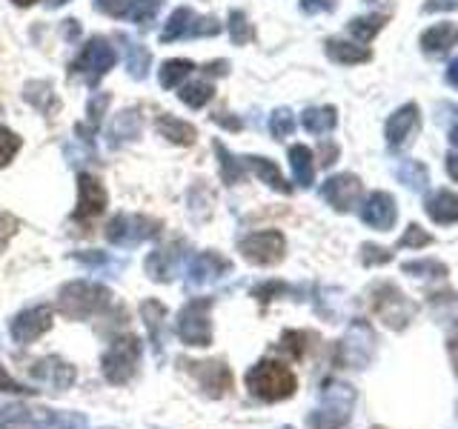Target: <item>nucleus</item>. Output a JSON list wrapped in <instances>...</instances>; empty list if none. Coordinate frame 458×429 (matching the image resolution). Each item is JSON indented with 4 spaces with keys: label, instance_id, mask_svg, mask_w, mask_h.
Here are the masks:
<instances>
[{
    "label": "nucleus",
    "instance_id": "f257e3e1",
    "mask_svg": "<svg viewBox=\"0 0 458 429\" xmlns=\"http://www.w3.org/2000/svg\"><path fill=\"white\" fill-rule=\"evenodd\" d=\"M247 386L255 398L267 400V404H276V400H286L293 398L298 390V378L295 372L286 366L284 361H272V358H264L258 361L250 372H247Z\"/></svg>",
    "mask_w": 458,
    "mask_h": 429
},
{
    "label": "nucleus",
    "instance_id": "f03ea898",
    "mask_svg": "<svg viewBox=\"0 0 458 429\" xmlns=\"http://www.w3.org/2000/svg\"><path fill=\"white\" fill-rule=\"evenodd\" d=\"M112 300V292L104 283L95 281H69L61 292H57V309L69 321H86L92 315L104 312Z\"/></svg>",
    "mask_w": 458,
    "mask_h": 429
},
{
    "label": "nucleus",
    "instance_id": "7ed1b4c3",
    "mask_svg": "<svg viewBox=\"0 0 458 429\" xmlns=\"http://www.w3.org/2000/svg\"><path fill=\"white\" fill-rule=\"evenodd\" d=\"M355 407V390L344 381H327L321 390V404L310 415L312 429H344Z\"/></svg>",
    "mask_w": 458,
    "mask_h": 429
},
{
    "label": "nucleus",
    "instance_id": "20e7f679",
    "mask_svg": "<svg viewBox=\"0 0 458 429\" xmlns=\"http://www.w3.org/2000/svg\"><path fill=\"white\" fill-rule=\"evenodd\" d=\"M369 298H372V312H376L390 329H395V332L407 329L410 321L415 318V304L398 290L395 283H386V281L376 283Z\"/></svg>",
    "mask_w": 458,
    "mask_h": 429
},
{
    "label": "nucleus",
    "instance_id": "39448f33",
    "mask_svg": "<svg viewBox=\"0 0 458 429\" xmlns=\"http://www.w3.org/2000/svg\"><path fill=\"white\" fill-rule=\"evenodd\" d=\"M106 240L112 247H121V249H132L143 240H152L161 235V221L155 218H147V214H129V212H121L114 214V218L106 223L104 229Z\"/></svg>",
    "mask_w": 458,
    "mask_h": 429
},
{
    "label": "nucleus",
    "instance_id": "423d86ee",
    "mask_svg": "<svg viewBox=\"0 0 458 429\" xmlns=\"http://www.w3.org/2000/svg\"><path fill=\"white\" fill-rule=\"evenodd\" d=\"M114 63H118V52H114V46L106 38L95 35L83 43V49L78 52L75 61H72V72H75V75H83L86 83L95 89L100 78L109 75Z\"/></svg>",
    "mask_w": 458,
    "mask_h": 429
},
{
    "label": "nucleus",
    "instance_id": "0eeeda50",
    "mask_svg": "<svg viewBox=\"0 0 458 429\" xmlns=\"http://www.w3.org/2000/svg\"><path fill=\"white\" fill-rule=\"evenodd\" d=\"M209 309H212V298H192L190 304L178 312L175 332L186 347H209L212 343Z\"/></svg>",
    "mask_w": 458,
    "mask_h": 429
},
{
    "label": "nucleus",
    "instance_id": "6e6552de",
    "mask_svg": "<svg viewBox=\"0 0 458 429\" xmlns=\"http://www.w3.org/2000/svg\"><path fill=\"white\" fill-rule=\"evenodd\" d=\"M224 23L212 14H195L190 6H178L169 14V21L164 23L161 43L183 40V38H215L221 35Z\"/></svg>",
    "mask_w": 458,
    "mask_h": 429
},
{
    "label": "nucleus",
    "instance_id": "1a4fd4ad",
    "mask_svg": "<svg viewBox=\"0 0 458 429\" xmlns=\"http://www.w3.org/2000/svg\"><path fill=\"white\" fill-rule=\"evenodd\" d=\"M376 332L367 321H352L347 335L338 343V364L350 366V369H364L372 364L376 358Z\"/></svg>",
    "mask_w": 458,
    "mask_h": 429
},
{
    "label": "nucleus",
    "instance_id": "9d476101",
    "mask_svg": "<svg viewBox=\"0 0 458 429\" xmlns=\"http://www.w3.org/2000/svg\"><path fill=\"white\" fill-rule=\"evenodd\" d=\"M138 358H140V341L138 335L126 332L121 338H114L109 343V349L104 352V375L112 383H126L135 375L138 369Z\"/></svg>",
    "mask_w": 458,
    "mask_h": 429
},
{
    "label": "nucleus",
    "instance_id": "9b49d317",
    "mask_svg": "<svg viewBox=\"0 0 458 429\" xmlns=\"http://www.w3.org/2000/svg\"><path fill=\"white\" fill-rule=\"evenodd\" d=\"M238 249L243 255V261H250L255 266H276L286 255V238L278 229H264V232H252L247 238H241Z\"/></svg>",
    "mask_w": 458,
    "mask_h": 429
},
{
    "label": "nucleus",
    "instance_id": "f8f14e48",
    "mask_svg": "<svg viewBox=\"0 0 458 429\" xmlns=\"http://www.w3.org/2000/svg\"><path fill=\"white\" fill-rule=\"evenodd\" d=\"M106 204H109V195H106L104 181L98 175H89V172H81L78 175V206L72 212V218L89 223L106 212Z\"/></svg>",
    "mask_w": 458,
    "mask_h": 429
},
{
    "label": "nucleus",
    "instance_id": "ddd939ff",
    "mask_svg": "<svg viewBox=\"0 0 458 429\" xmlns=\"http://www.w3.org/2000/svg\"><path fill=\"white\" fill-rule=\"evenodd\" d=\"M421 129V109L419 104H404L401 109H395L390 114V121H386L384 126V138H386V147H390L393 152L404 149L407 143L419 135Z\"/></svg>",
    "mask_w": 458,
    "mask_h": 429
},
{
    "label": "nucleus",
    "instance_id": "4468645a",
    "mask_svg": "<svg viewBox=\"0 0 458 429\" xmlns=\"http://www.w3.org/2000/svg\"><path fill=\"white\" fill-rule=\"evenodd\" d=\"M361 192H364L361 178L352 175V172H344V175H333V178H327L321 183V198L335 212H350L358 204Z\"/></svg>",
    "mask_w": 458,
    "mask_h": 429
},
{
    "label": "nucleus",
    "instance_id": "2eb2a0df",
    "mask_svg": "<svg viewBox=\"0 0 458 429\" xmlns=\"http://www.w3.org/2000/svg\"><path fill=\"white\" fill-rule=\"evenodd\" d=\"M52 329V309L49 307H29V309H23V312H18L12 318V324H9V332H12V338L18 341V343H35L40 335H47Z\"/></svg>",
    "mask_w": 458,
    "mask_h": 429
},
{
    "label": "nucleus",
    "instance_id": "dca6fc26",
    "mask_svg": "<svg viewBox=\"0 0 458 429\" xmlns=\"http://www.w3.org/2000/svg\"><path fill=\"white\" fill-rule=\"evenodd\" d=\"M52 412L26 404H0V429H49Z\"/></svg>",
    "mask_w": 458,
    "mask_h": 429
},
{
    "label": "nucleus",
    "instance_id": "f3484780",
    "mask_svg": "<svg viewBox=\"0 0 458 429\" xmlns=\"http://www.w3.org/2000/svg\"><path fill=\"white\" fill-rule=\"evenodd\" d=\"M361 221L369 229H378V232H390L398 221V206H395V198L386 195V192H372L364 206H361Z\"/></svg>",
    "mask_w": 458,
    "mask_h": 429
},
{
    "label": "nucleus",
    "instance_id": "a211bd4d",
    "mask_svg": "<svg viewBox=\"0 0 458 429\" xmlns=\"http://www.w3.org/2000/svg\"><path fill=\"white\" fill-rule=\"evenodd\" d=\"M190 366L209 398H221L233 390V372H229L224 361H204V364H190Z\"/></svg>",
    "mask_w": 458,
    "mask_h": 429
},
{
    "label": "nucleus",
    "instance_id": "6ab92c4d",
    "mask_svg": "<svg viewBox=\"0 0 458 429\" xmlns=\"http://www.w3.org/2000/svg\"><path fill=\"white\" fill-rule=\"evenodd\" d=\"M226 272H233V264H229L224 255H218V252H200L198 257H192V264H190V269H186V275H190V286H204L209 281L224 278Z\"/></svg>",
    "mask_w": 458,
    "mask_h": 429
},
{
    "label": "nucleus",
    "instance_id": "aec40b11",
    "mask_svg": "<svg viewBox=\"0 0 458 429\" xmlns=\"http://www.w3.org/2000/svg\"><path fill=\"white\" fill-rule=\"evenodd\" d=\"M243 166L252 169V175L258 181H264L269 189H276L281 195H293V186L286 183V178L281 175V169L276 166V161H269V157H261V155H247V157H241Z\"/></svg>",
    "mask_w": 458,
    "mask_h": 429
},
{
    "label": "nucleus",
    "instance_id": "412c9836",
    "mask_svg": "<svg viewBox=\"0 0 458 429\" xmlns=\"http://www.w3.org/2000/svg\"><path fill=\"white\" fill-rule=\"evenodd\" d=\"M453 46H458V26L455 23H436L421 35V49L429 57H444Z\"/></svg>",
    "mask_w": 458,
    "mask_h": 429
},
{
    "label": "nucleus",
    "instance_id": "4be33fe9",
    "mask_svg": "<svg viewBox=\"0 0 458 429\" xmlns=\"http://www.w3.org/2000/svg\"><path fill=\"white\" fill-rule=\"evenodd\" d=\"M155 129H157V135L169 143H175V147H192L198 140V129L190 121L175 118V114H161V118L155 121Z\"/></svg>",
    "mask_w": 458,
    "mask_h": 429
},
{
    "label": "nucleus",
    "instance_id": "5701e85b",
    "mask_svg": "<svg viewBox=\"0 0 458 429\" xmlns=\"http://www.w3.org/2000/svg\"><path fill=\"white\" fill-rule=\"evenodd\" d=\"M35 378L38 381H47L49 386H55V390H66V386L75 381V369H72L66 361H61V358H43V361L35 364Z\"/></svg>",
    "mask_w": 458,
    "mask_h": 429
},
{
    "label": "nucleus",
    "instance_id": "b1692460",
    "mask_svg": "<svg viewBox=\"0 0 458 429\" xmlns=\"http://www.w3.org/2000/svg\"><path fill=\"white\" fill-rule=\"evenodd\" d=\"M324 52L333 63H341V66H355V63H367L372 61V52L367 46H358V43H350V40H338V38H329L324 43Z\"/></svg>",
    "mask_w": 458,
    "mask_h": 429
},
{
    "label": "nucleus",
    "instance_id": "393cba45",
    "mask_svg": "<svg viewBox=\"0 0 458 429\" xmlns=\"http://www.w3.org/2000/svg\"><path fill=\"white\" fill-rule=\"evenodd\" d=\"M424 212H427L429 221H436L441 226L458 223V195L455 192H447V189L429 195L427 204H424Z\"/></svg>",
    "mask_w": 458,
    "mask_h": 429
},
{
    "label": "nucleus",
    "instance_id": "a878e982",
    "mask_svg": "<svg viewBox=\"0 0 458 429\" xmlns=\"http://www.w3.org/2000/svg\"><path fill=\"white\" fill-rule=\"evenodd\" d=\"M23 100L29 106H35L38 112L47 114V118H52V114L61 109V100H57V95L52 92V83L47 80H29L23 86Z\"/></svg>",
    "mask_w": 458,
    "mask_h": 429
},
{
    "label": "nucleus",
    "instance_id": "bb28decb",
    "mask_svg": "<svg viewBox=\"0 0 458 429\" xmlns=\"http://www.w3.org/2000/svg\"><path fill=\"white\" fill-rule=\"evenodd\" d=\"M178 264H181V252H178L175 243H172V247H164V249H157L147 257V272H149V278L166 283V281L175 278Z\"/></svg>",
    "mask_w": 458,
    "mask_h": 429
},
{
    "label": "nucleus",
    "instance_id": "cd10ccee",
    "mask_svg": "<svg viewBox=\"0 0 458 429\" xmlns=\"http://www.w3.org/2000/svg\"><path fill=\"white\" fill-rule=\"evenodd\" d=\"M290 169H293V178L301 189H310L315 183V157L312 149L304 147V143H295L290 147Z\"/></svg>",
    "mask_w": 458,
    "mask_h": 429
},
{
    "label": "nucleus",
    "instance_id": "c85d7f7f",
    "mask_svg": "<svg viewBox=\"0 0 458 429\" xmlns=\"http://www.w3.org/2000/svg\"><path fill=\"white\" fill-rule=\"evenodd\" d=\"M212 152H215V157H218V169H221V183L224 186H238L243 178H247V166H243V161L229 152L221 140L212 143Z\"/></svg>",
    "mask_w": 458,
    "mask_h": 429
},
{
    "label": "nucleus",
    "instance_id": "c756f323",
    "mask_svg": "<svg viewBox=\"0 0 458 429\" xmlns=\"http://www.w3.org/2000/svg\"><path fill=\"white\" fill-rule=\"evenodd\" d=\"M301 126L310 135H329L338 126V109L335 106H310L301 114Z\"/></svg>",
    "mask_w": 458,
    "mask_h": 429
},
{
    "label": "nucleus",
    "instance_id": "7c9ffc66",
    "mask_svg": "<svg viewBox=\"0 0 458 429\" xmlns=\"http://www.w3.org/2000/svg\"><path fill=\"white\" fill-rule=\"evenodd\" d=\"M161 6H164V0H126L121 6V18L135 23L138 29H149V23L157 18Z\"/></svg>",
    "mask_w": 458,
    "mask_h": 429
},
{
    "label": "nucleus",
    "instance_id": "2f4dec72",
    "mask_svg": "<svg viewBox=\"0 0 458 429\" xmlns=\"http://www.w3.org/2000/svg\"><path fill=\"white\" fill-rule=\"evenodd\" d=\"M192 72H195L192 61H186V57H169V61H164L161 69H157V83H161V89H178Z\"/></svg>",
    "mask_w": 458,
    "mask_h": 429
},
{
    "label": "nucleus",
    "instance_id": "473e14b6",
    "mask_svg": "<svg viewBox=\"0 0 458 429\" xmlns=\"http://www.w3.org/2000/svg\"><path fill=\"white\" fill-rule=\"evenodd\" d=\"M178 97L190 109H204L209 100L215 97V83L209 78H195L190 83H181L178 86Z\"/></svg>",
    "mask_w": 458,
    "mask_h": 429
},
{
    "label": "nucleus",
    "instance_id": "72a5a7b5",
    "mask_svg": "<svg viewBox=\"0 0 458 429\" xmlns=\"http://www.w3.org/2000/svg\"><path fill=\"white\" fill-rule=\"evenodd\" d=\"M123 43H126V72H129V78L143 80L149 75V69H152V52L138 40H126L123 38Z\"/></svg>",
    "mask_w": 458,
    "mask_h": 429
},
{
    "label": "nucleus",
    "instance_id": "f704fd0d",
    "mask_svg": "<svg viewBox=\"0 0 458 429\" xmlns=\"http://www.w3.org/2000/svg\"><path fill=\"white\" fill-rule=\"evenodd\" d=\"M140 129H143V121H140V114L138 109H126L121 112L118 118H114L112 123V147H121L123 140H138L140 138Z\"/></svg>",
    "mask_w": 458,
    "mask_h": 429
},
{
    "label": "nucleus",
    "instance_id": "c9c22d12",
    "mask_svg": "<svg viewBox=\"0 0 458 429\" xmlns=\"http://www.w3.org/2000/svg\"><path fill=\"white\" fill-rule=\"evenodd\" d=\"M109 95L106 92H98V95H92L89 97V104H86V114H89V126H75V132L78 135H83V140H92V135H98V129H100V123H104V114H106V106H109Z\"/></svg>",
    "mask_w": 458,
    "mask_h": 429
},
{
    "label": "nucleus",
    "instance_id": "e433bc0d",
    "mask_svg": "<svg viewBox=\"0 0 458 429\" xmlns=\"http://www.w3.org/2000/svg\"><path fill=\"white\" fill-rule=\"evenodd\" d=\"M398 181L412 192H424L429 183V172L421 161H404L398 166Z\"/></svg>",
    "mask_w": 458,
    "mask_h": 429
},
{
    "label": "nucleus",
    "instance_id": "4c0bfd02",
    "mask_svg": "<svg viewBox=\"0 0 458 429\" xmlns=\"http://www.w3.org/2000/svg\"><path fill=\"white\" fill-rule=\"evenodd\" d=\"M386 23V14H367V18H352L350 21V35L361 43H369Z\"/></svg>",
    "mask_w": 458,
    "mask_h": 429
},
{
    "label": "nucleus",
    "instance_id": "58836bf2",
    "mask_svg": "<svg viewBox=\"0 0 458 429\" xmlns=\"http://www.w3.org/2000/svg\"><path fill=\"white\" fill-rule=\"evenodd\" d=\"M226 29H229V38H233L235 46H247V43L255 38V29H252L250 18H247V14H243L241 9H233V12H229Z\"/></svg>",
    "mask_w": 458,
    "mask_h": 429
},
{
    "label": "nucleus",
    "instance_id": "ea45409f",
    "mask_svg": "<svg viewBox=\"0 0 458 429\" xmlns=\"http://www.w3.org/2000/svg\"><path fill=\"white\" fill-rule=\"evenodd\" d=\"M140 315H143V321H147V326H149L152 343H155V347H161V326L166 321V307L161 304V300H147V304L140 307Z\"/></svg>",
    "mask_w": 458,
    "mask_h": 429
},
{
    "label": "nucleus",
    "instance_id": "a19ab883",
    "mask_svg": "<svg viewBox=\"0 0 458 429\" xmlns=\"http://www.w3.org/2000/svg\"><path fill=\"white\" fill-rule=\"evenodd\" d=\"M295 132V114L286 109V106H278L276 112L269 114V135L276 140H284Z\"/></svg>",
    "mask_w": 458,
    "mask_h": 429
},
{
    "label": "nucleus",
    "instance_id": "79ce46f5",
    "mask_svg": "<svg viewBox=\"0 0 458 429\" xmlns=\"http://www.w3.org/2000/svg\"><path fill=\"white\" fill-rule=\"evenodd\" d=\"M401 269L407 275H419V278H447V266L441 261H433V257H427V261H407Z\"/></svg>",
    "mask_w": 458,
    "mask_h": 429
},
{
    "label": "nucleus",
    "instance_id": "37998d69",
    "mask_svg": "<svg viewBox=\"0 0 458 429\" xmlns=\"http://www.w3.org/2000/svg\"><path fill=\"white\" fill-rule=\"evenodd\" d=\"M21 135H14L9 126H0V169L14 161V155L21 152Z\"/></svg>",
    "mask_w": 458,
    "mask_h": 429
},
{
    "label": "nucleus",
    "instance_id": "c03bdc74",
    "mask_svg": "<svg viewBox=\"0 0 458 429\" xmlns=\"http://www.w3.org/2000/svg\"><path fill=\"white\" fill-rule=\"evenodd\" d=\"M307 341H312L310 332H298V329H286V332L281 335V349L290 352L295 361H301L307 352Z\"/></svg>",
    "mask_w": 458,
    "mask_h": 429
},
{
    "label": "nucleus",
    "instance_id": "a18cd8bd",
    "mask_svg": "<svg viewBox=\"0 0 458 429\" xmlns=\"http://www.w3.org/2000/svg\"><path fill=\"white\" fill-rule=\"evenodd\" d=\"M433 243V235L424 232V229L419 223H410L407 226V232L398 238V249H421V247H429Z\"/></svg>",
    "mask_w": 458,
    "mask_h": 429
},
{
    "label": "nucleus",
    "instance_id": "49530a36",
    "mask_svg": "<svg viewBox=\"0 0 458 429\" xmlns=\"http://www.w3.org/2000/svg\"><path fill=\"white\" fill-rule=\"evenodd\" d=\"M393 261V249L376 247V243H364L361 247V264L364 266H384Z\"/></svg>",
    "mask_w": 458,
    "mask_h": 429
},
{
    "label": "nucleus",
    "instance_id": "de8ad7c7",
    "mask_svg": "<svg viewBox=\"0 0 458 429\" xmlns=\"http://www.w3.org/2000/svg\"><path fill=\"white\" fill-rule=\"evenodd\" d=\"M18 226H21V221L14 218L12 212L0 209V252H4L9 247V240L18 235Z\"/></svg>",
    "mask_w": 458,
    "mask_h": 429
},
{
    "label": "nucleus",
    "instance_id": "09e8293b",
    "mask_svg": "<svg viewBox=\"0 0 458 429\" xmlns=\"http://www.w3.org/2000/svg\"><path fill=\"white\" fill-rule=\"evenodd\" d=\"M284 292H290V286L281 283V281H269V283H261V286H255L252 290V298H258L261 304H269L276 295H284Z\"/></svg>",
    "mask_w": 458,
    "mask_h": 429
},
{
    "label": "nucleus",
    "instance_id": "8fccbe9b",
    "mask_svg": "<svg viewBox=\"0 0 458 429\" xmlns=\"http://www.w3.org/2000/svg\"><path fill=\"white\" fill-rule=\"evenodd\" d=\"M0 392H14V395H35L38 390H29V386H23V383H18L14 381L9 372L0 366Z\"/></svg>",
    "mask_w": 458,
    "mask_h": 429
},
{
    "label": "nucleus",
    "instance_id": "3c124183",
    "mask_svg": "<svg viewBox=\"0 0 458 429\" xmlns=\"http://www.w3.org/2000/svg\"><path fill=\"white\" fill-rule=\"evenodd\" d=\"M209 118H212V123L215 126H221V129H229V132H241V129H243V121L241 118H235V114L233 112H215V114H209Z\"/></svg>",
    "mask_w": 458,
    "mask_h": 429
},
{
    "label": "nucleus",
    "instance_id": "603ef678",
    "mask_svg": "<svg viewBox=\"0 0 458 429\" xmlns=\"http://www.w3.org/2000/svg\"><path fill=\"white\" fill-rule=\"evenodd\" d=\"M333 9H335V0H301V12L304 14H321Z\"/></svg>",
    "mask_w": 458,
    "mask_h": 429
},
{
    "label": "nucleus",
    "instance_id": "864d4df0",
    "mask_svg": "<svg viewBox=\"0 0 458 429\" xmlns=\"http://www.w3.org/2000/svg\"><path fill=\"white\" fill-rule=\"evenodd\" d=\"M447 352H450V361H453V372L458 375V321L447 335Z\"/></svg>",
    "mask_w": 458,
    "mask_h": 429
},
{
    "label": "nucleus",
    "instance_id": "5fc2aeb1",
    "mask_svg": "<svg viewBox=\"0 0 458 429\" xmlns=\"http://www.w3.org/2000/svg\"><path fill=\"white\" fill-rule=\"evenodd\" d=\"M458 6V0H427L424 4V12L429 14V12H450V9H455Z\"/></svg>",
    "mask_w": 458,
    "mask_h": 429
},
{
    "label": "nucleus",
    "instance_id": "6e6d98bb",
    "mask_svg": "<svg viewBox=\"0 0 458 429\" xmlns=\"http://www.w3.org/2000/svg\"><path fill=\"white\" fill-rule=\"evenodd\" d=\"M204 72L209 78H224V75H229V61H212L204 66Z\"/></svg>",
    "mask_w": 458,
    "mask_h": 429
},
{
    "label": "nucleus",
    "instance_id": "4d7b16f0",
    "mask_svg": "<svg viewBox=\"0 0 458 429\" xmlns=\"http://www.w3.org/2000/svg\"><path fill=\"white\" fill-rule=\"evenodd\" d=\"M338 157V147L335 143H324L321 147V166H333Z\"/></svg>",
    "mask_w": 458,
    "mask_h": 429
},
{
    "label": "nucleus",
    "instance_id": "13d9d810",
    "mask_svg": "<svg viewBox=\"0 0 458 429\" xmlns=\"http://www.w3.org/2000/svg\"><path fill=\"white\" fill-rule=\"evenodd\" d=\"M447 172H450V178L458 183V152H450L447 155Z\"/></svg>",
    "mask_w": 458,
    "mask_h": 429
},
{
    "label": "nucleus",
    "instance_id": "bf43d9fd",
    "mask_svg": "<svg viewBox=\"0 0 458 429\" xmlns=\"http://www.w3.org/2000/svg\"><path fill=\"white\" fill-rule=\"evenodd\" d=\"M64 38L66 40H75L78 38V21H72V18L64 21Z\"/></svg>",
    "mask_w": 458,
    "mask_h": 429
},
{
    "label": "nucleus",
    "instance_id": "052dcab7",
    "mask_svg": "<svg viewBox=\"0 0 458 429\" xmlns=\"http://www.w3.org/2000/svg\"><path fill=\"white\" fill-rule=\"evenodd\" d=\"M447 83L450 86H458V61H453L450 69H447Z\"/></svg>",
    "mask_w": 458,
    "mask_h": 429
},
{
    "label": "nucleus",
    "instance_id": "680f3d73",
    "mask_svg": "<svg viewBox=\"0 0 458 429\" xmlns=\"http://www.w3.org/2000/svg\"><path fill=\"white\" fill-rule=\"evenodd\" d=\"M12 4H14V6H21V9H29V6H35L38 0H12Z\"/></svg>",
    "mask_w": 458,
    "mask_h": 429
},
{
    "label": "nucleus",
    "instance_id": "e2e57ef3",
    "mask_svg": "<svg viewBox=\"0 0 458 429\" xmlns=\"http://www.w3.org/2000/svg\"><path fill=\"white\" fill-rule=\"evenodd\" d=\"M69 4V0H47V6L49 9H57V6H66Z\"/></svg>",
    "mask_w": 458,
    "mask_h": 429
},
{
    "label": "nucleus",
    "instance_id": "0e129e2a",
    "mask_svg": "<svg viewBox=\"0 0 458 429\" xmlns=\"http://www.w3.org/2000/svg\"><path fill=\"white\" fill-rule=\"evenodd\" d=\"M450 140H453V147H458V126H453V132H450Z\"/></svg>",
    "mask_w": 458,
    "mask_h": 429
}]
</instances>
